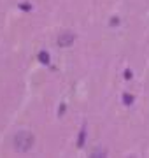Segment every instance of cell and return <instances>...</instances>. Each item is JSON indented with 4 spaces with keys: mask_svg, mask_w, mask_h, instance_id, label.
<instances>
[{
    "mask_svg": "<svg viewBox=\"0 0 149 158\" xmlns=\"http://www.w3.org/2000/svg\"><path fill=\"white\" fill-rule=\"evenodd\" d=\"M40 60H42L44 63L47 62V55H46V53H40Z\"/></svg>",
    "mask_w": 149,
    "mask_h": 158,
    "instance_id": "cell-3",
    "label": "cell"
},
{
    "mask_svg": "<svg viewBox=\"0 0 149 158\" xmlns=\"http://www.w3.org/2000/svg\"><path fill=\"white\" fill-rule=\"evenodd\" d=\"M34 134L32 132H28V130H21V132H18L16 135H14V141H12V144H14V149L19 153H25L28 151L30 148L34 146Z\"/></svg>",
    "mask_w": 149,
    "mask_h": 158,
    "instance_id": "cell-1",
    "label": "cell"
},
{
    "mask_svg": "<svg viewBox=\"0 0 149 158\" xmlns=\"http://www.w3.org/2000/svg\"><path fill=\"white\" fill-rule=\"evenodd\" d=\"M75 40V34L74 32H63V34L58 35V46L62 48H67V46H72Z\"/></svg>",
    "mask_w": 149,
    "mask_h": 158,
    "instance_id": "cell-2",
    "label": "cell"
}]
</instances>
